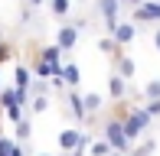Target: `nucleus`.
I'll return each mask as SVG.
<instances>
[{
  "label": "nucleus",
  "instance_id": "obj_18",
  "mask_svg": "<svg viewBox=\"0 0 160 156\" xmlns=\"http://www.w3.org/2000/svg\"><path fill=\"white\" fill-rule=\"evenodd\" d=\"M13 130H17V140H20V143H30V137H33V117L26 114L20 124H13Z\"/></svg>",
  "mask_w": 160,
  "mask_h": 156
},
{
  "label": "nucleus",
  "instance_id": "obj_12",
  "mask_svg": "<svg viewBox=\"0 0 160 156\" xmlns=\"http://www.w3.org/2000/svg\"><path fill=\"white\" fill-rule=\"evenodd\" d=\"M82 98H85V111H88V117L95 120L101 114V108H105V94H98V91H82ZM88 120V124H92Z\"/></svg>",
  "mask_w": 160,
  "mask_h": 156
},
{
  "label": "nucleus",
  "instance_id": "obj_29",
  "mask_svg": "<svg viewBox=\"0 0 160 156\" xmlns=\"http://www.w3.org/2000/svg\"><path fill=\"white\" fill-rule=\"evenodd\" d=\"M157 3H160V0H157Z\"/></svg>",
  "mask_w": 160,
  "mask_h": 156
},
{
  "label": "nucleus",
  "instance_id": "obj_2",
  "mask_svg": "<svg viewBox=\"0 0 160 156\" xmlns=\"http://www.w3.org/2000/svg\"><path fill=\"white\" fill-rule=\"evenodd\" d=\"M95 16L105 23V33L111 36L114 26L124 20V3L121 0H95Z\"/></svg>",
  "mask_w": 160,
  "mask_h": 156
},
{
  "label": "nucleus",
  "instance_id": "obj_15",
  "mask_svg": "<svg viewBox=\"0 0 160 156\" xmlns=\"http://www.w3.org/2000/svg\"><path fill=\"white\" fill-rule=\"evenodd\" d=\"M98 52H105V55H108V59H111V62H114V59H118V55H121V52H124V49H121V46H118V42H114V36H101V39H98Z\"/></svg>",
  "mask_w": 160,
  "mask_h": 156
},
{
  "label": "nucleus",
  "instance_id": "obj_28",
  "mask_svg": "<svg viewBox=\"0 0 160 156\" xmlns=\"http://www.w3.org/2000/svg\"><path fill=\"white\" fill-rule=\"evenodd\" d=\"M111 156H128V153H111Z\"/></svg>",
  "mask_w": 160,
  "mask_h": 156
},
{
  "label": "nucleus",
  "instance_id": "obj_4",
  "mask_svg": "<svg viewBox=\"0 0 160 156\" xmlns=\"http://www.w3.org/2000/svg\"><path fill=\"white\" fill-rule=\"evenodd\" d=\"M65 114L75 120V127H85V124L92 120L88 111H85V98H82V91H78V88H69V91H65Z\"/></svg>",
  "mask_w": 160,
  "mask_h": 156
},
{
  "label": "nucleus",
  "instance_id": "obj_6",
  "mask_svg": "<svg viewBox=\"0 0 160 156\" xmlns=\"http://www.w3.org/2000/svg\"><path fill=\"white\" fill-rule=\"evenodd\" d=\"M0 104H3V114L10 124H20V120L26 117V108L17 101V88H3L0 91Z\"/></svg>",
  "mask_w": 160,
  "mask_h": 156
},
{
  "label": "nucleus",
  "instance_id": "obj_7",
  "mask_svg": "<svg viewBox=\"0 0 160 156\" xmlns=\"http://www.w3.org/2000/svg\"><path fill=\"white\" fill-rule=\"evenodd\" d=\"M137 33H141V26H137L134 20H128V16H124V20L118 23V26H114V33H111V36H114V42H118L121 49H128L131 42L137 39Z\"/></svg>",
  "mask_w": 160,
  "mask_h": 156
},
{
  "label": "nucleus",
  "instance_id": "obj_19",
  "mask_svg": "<svg viewBox=\"0 0 160 156\" xmlns=\"http://www.w3.org/2000/svg\"><path fill=\"white\" fill-rule=\"evenodd\" d=\"M141 98H144V101H160V78H150V81H144Z\"/></svg>",
  "mask_w": 160,
  "mask_h": 156
},
{
  "label": "nucleus",
  "instance_id": "obj_25",
  "mask_svg": "<svg viewBox=\"0 0 160 156\" xmlns=\"http://www.w3.org/2000/svg\"><path fill=\"white\" fill-rule=\"evenodd\" d=\"M33 156H62V153H46V150H42V153H33Z\"/></svg>",
  "mask_w": 160,
  "mask_h": 156
},
{
  "label": "nucleus",
  "instance_id": "obj_26",
  "mask_svg": "<svg viewBox=\"0 0 160 156\" xmlns=\"http://www.w3.org/2000/svg\"><path fill=\"white\" fill-rule=\"evenodd\" d=\"M85 153H88V150H78V153H72V156H85Z\"/></svg>",
  "mask_w": 160,
  "mask_h": 156
},
{
  "label": "nucleus",
  "instance_id": "obj_10",
  "mask_svg": "<svg viewBox=\"0 0 160 156\" xmlns=\"http://www.w3.org/2000/svg\"><path fill=\"white\" fill-rule=\"evenodd\" d=\"M46 13L52 20H59V23H65V20L75 13V0H49V3H46Z\"/></svg>",
  "mask_w": 160,
  "mask_h": 156
},
{
  "label": "nucleus",
  "instance_id": "obj_27",
  "mask_svg": "<svg viewBox=\"0 0 160 156\" xmlns=\"http://www.w3.org/2000/svg\"><path fill=\"white\" fill-rule=\"evenodd\" d=\"M0 91H3V72H0Z\"/></svg>",
  "mask_w": 160,
  "mask_h": 156
},
{
  "label": "nucleus",
  "instance_id": "obj_16",
  "mask_svg": "<svg viewBox=\"0 0 160 156\" xmlns=\"http://www.w3.org/2000/svg\"><path fill=\"white\" fill-rule=\"evenodd\" d=\"M111 153H114V146L108 143V140L101 137V133H98V137L88 143V156H111Z\"/></svg>",
  "mask_w": 160,
  "mask_h": 156
},
{
  "label": "nucleus",
  "instance_id": "obj_13",
  "mask_svg": "<svg viewBox=\"0 0 160 156\" xmlns=\"http://www.w3.org/2000/svg\"><path fill=\"white\" fill-rule=\"evenodd\" d=\"M62 78H65V88H78V85H82V68H78V62H65Z\"/></svg>",
  "mask_w": 160,
  "mask_h": 156
},
{
  "label": "nucleus",
  "instance_id": "obj_20",
  "mask_svg": "<svg viewBox=\"0 0 160 156\" xmlns=\"http://www.w3.org/2000/svg\"><path fill=\"white\" fill-rule=\"evenodd\" d=\"M13 55H17V42L13 39H0V68H3Z\"/></svg>",
  "mask_w": 160,
  "mask_h": 156
},
{
  "label": "nucleus",
  "instance_id": "obj_17",
  "mask_svg": "<svg viewBox=\"0 0 160 156\" xmlns=\"http://www.w3.org/2000/svg\"><path fill=\"white\" fill-rule=\"evenodd\" d=\"M157 153V137H144L141 143H134V150H131V156H154Z\"/></svg>",
  "mask_w": 160,
  "mask_h": 156
},
{
  "label": "nucleus",
  "instance_id": "obj_5",
  "mask_svg": "<svg viewBox=\"0 0 160 156\" xmlns=\"http://www.w3.org/2000/svg\"><path fill=\"white\" fill-rule=\"evenodd\" d=\"M128 20H134L137 26H160V3L157 0H147V3H141L137 10H131Z\"/></svg>",
  "mask_w": 160,
  "mask_h": 156
},
{
  "label": "nucleus",
  "instance_id": "obj_14",
  "mask_svg": "<svg viewBox=\"0 0 160 156\" xmlns=\"http://www.w3.org/2000/svg\"><path fill=\"white\" fill-rule=\"evenodd\" d=\"M49 104H52V101H49V94H33L26 114H30V117H39V114H46V111H49Z\"/></svg>",
  "mask_w": 160,
  "mask_h": 156
},
{
  "label": "nucleus",
  "instance_id": "obj_8",
  "mask_svg": "<svg viewBox=\"0 0 160 156\" xmlns=\"http://www.w3.org/2000/svg\"><path fill=\"white\" fill-rule=\"evenodd\" d=\"M128 91H131V81H128V78H121V75L111 68V72H108V101H111V104H114V101H124Z\"/></svg>",
  "mask_w": 160,
  "mask_h": 156
},
{
  "label": "nucleus",
  "instance_id": "obj_3",
  "mask_svg": "<svg viewBox=\"0 0 160 156\" xmlns=\"http://www.w3.org/2000/svg\"><path fill=\"white\" fill-rule=\"evenodd\" d=\"M78 39H82V26H78L75 20H65V23H59V26H56V39H52V42L62 49L65 55H69L72 49L78 46Z\"/></svg>",
  "mask_w": 160,
  "mask_h": 156
},
{
  "label": "nucleus",
  "instance_id": "obj_9",
  "mask_svg": "<svg viewBox=\"0 0 160 156\" xmlns=\"http://www.w3.org/2000/svg\"><path fill=\"white\" fill-rule=\"evenodd\" d=\"M33 81H36V75H33L30 62H20L17 59V65H13V88H17V91H30Z\"/></svg>",
  "mask_w": 160,
  "mask_h": 156
},
{
  "label": "nucleus",
  "instance_id": "obj_22",
  "mask_svg": "<svg viewBox=\"0 0 160 156\" xmlns=\"http://www.w3.org/2000/svg\"><path fill=\"white\" fill-rule=\"evenodd\" d=\"M150 42H154V49L160 52V26H154V30H150Z\"/></svg>",
  "mask_w": 160,
  "mask_h": 156
},
{
  "label": "nucleus",
  "instance_id": "obj_21",
  "mask_svg": "<svg viewBox=\"0 0 160 156\" xmlns=\"http://www.w3.org/2000/svg\"><path fill=\"white\" fill-rule=\"evenodd\" d=\"M144 111H147L154 120H160V101H144Z\"/></svg>",
  "mask_w": 160,
  "mask_h": 156
},
{
  "label": "nucleus",
  "instance_id": "obj_1",
  "mask_svg": "<svg viewBox=\"0 0 160 156\" xmlns=\"http://www.w3.org/2000/svg\"><path fill=\"white\" fill-rule=\"evenodd\" d=\"M101 137H105L108 143L114 146V153H128V156H131V150H134V143H131L124 124H121L118 117H111V114H108V117H105V124H101Z\"/></svg>",
  "mask_w": 160,
  "mask_h": 156
},
{
  "label": "nucleus",
  "instance_id": "obj_11",
  "mask_svg": "<svg viewBox=\"0 0 160 156\" xmlns=\"http://www.w3.org/2000/svg\"><path fill=\"white\" fill-rule=\"evenodd\" d=\"M111 68H114V72H118L121 78H128V81H131V78H134V75H137V62H134V59H131V55H128V52H121V55H118V59H114V62H111Z\"/></svg>",
  "mask_w": 160,
  "mask_h": 156
},
{
  "label": "nucleus",
  "instance_id": "obj_23",
  "mask_svg": "<svg viewBox=\"0 0 160 156\" xmlns=\"http://www.w3.org/2000/svg\"><path fill=\"white\" fill-rule=\"evenodd\" d=\"M121 3H124V10L131 13V10H137V7H141V3H147V0H121Z\"/></svg>",
  "mask_w": 160,
  "mask_h": 156
},
{
  "label": "nucleus",
  "instance_id": "obj_24",
  "mask_svg": "<svg viewBox=\"0 0 160 156\" xmlns=\"http://www.w3.org/2000/svg\"><path fill=\"white\" fill-rule=\"evenodd\" d=\"M46 3H49V0H26V7H30V10H42Z\"/></svg>",
  "mask_w": 160,
  "mask_h": 156
}]
</instances>
